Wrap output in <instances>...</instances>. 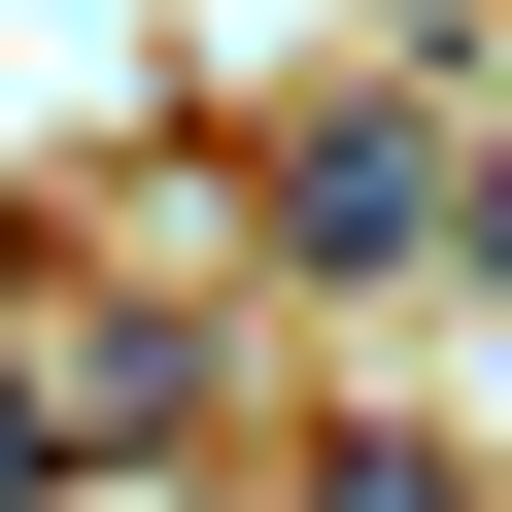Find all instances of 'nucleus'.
Returning a JSON list of instances; mask_svg holds the SVG:
<instances>
[{
  "label": "nucleus",
  "mask_w": 512,
  "mask_h": 512,
  "mask_svg": "<svg viewBox=\"0 0 512 512\" xmlns=\"http://www.w3.org/2000/svg\"><path fill=\"white\" fill-rule=\"evenodd\" d=\"M0 512H69V410H35V342H0Z\"/></svg>",
  "instance_id": "39448f33"
},
{
  "label": "nucleus",
  "mask_w": 512,
  "mask_h": 512,
  "mask_svg": "<svg viewBox=\"0 0 512 512\" xmlns=\"http://www.w3.org/2000/svg\"><path fill=\"white\" fill-rule=\"evenodd\" d=\"M205 376H239L205 308H69V342H35V410H69V478H171V444H205Z\"/></svg>",
  "instance_id": "f03ea898"
},
{
  "label": "nucleus",
  "mask_w": 512,
  "mask_h": 512,
  "mask_svg": "<svg viewBox=\"0 0 512 512\" xmlns=\"http://www.w3.org/2000/svg\"><path fill=\"white\" fill-rule=\"evenodd\" d=\"M274 512H478V444H444V410H308V478H274Z\"/></svg>",
  "instance_id": "7ed1b4c3"
},
{
  "label": "nucleus",
  "mask_w": 512,
  "mask_h": 512,
  "mask_svg": "<svg viewBox=\"0 0 512 512\" xmlns=\"http://www.w3.org/2000/svg\"><path fill=\"white\" fill-rule=\"evenodd\" d=\"M444 274L512 308V103H444Z\"/></svg>",
  "instance_id": "20e7f679"
},
{
  "label": "nucleus",
  "mask_w": 512,
  "mask_h": 512,
  "mask_svg": "<svg viewBox=\"0 0 512 512\" xmlns=\"http://www.w3.org/2000/svg\"><path fill=\"white\" fill-rule=\"evenodd\" d=\"M239 205H274V274H444V103H308Z\"/></svg>",
  "instance_id": "f257e3e1"
}]
</instances>
